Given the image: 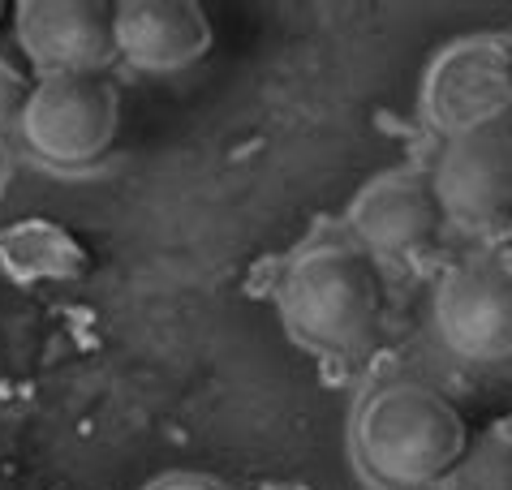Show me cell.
<instances>
[{"mask_svg":"<svg viewBox=\"0 0 512 490\" xmlns=\"http://www.w3.org/2000/svg\"><path fill=\"white\" fill-rule=\"evenodd\" d=\"M435 331L461 362L491 366L512 357V250H474L435 288Z\"/></svg>","mask_w":512,"mask_h":490,"instance_id":"3957f363","label":"cell"},{"mask_svg":"<svg viewBox=\"0 0 512 490\" xmlns=\"http://www.w3.org/2000/svg\"><path fill=\"white\" fill-rule=\"evenodd\" d=\"M431 185L444 207V220L461 228L500 220L512 207V129L491 125L461 138H444Z\"/></svg>","mask_w":512,"mask_h":490,"instance_id":"52a82bcc","label":"cell"},{"mask_svg":"<svg viewBox=\"0 0 512 490\" xmlns=\"http://www.w3.org/2000/svg\"><path fill=\"white\" fill-rule=\"evenodd\" d=\"M117 125L121 99L108 78H35L18 134L52 168H87L112 147Z\"/></svg>","mask_w":512,"mask_h":490,"instance_id":"277c9868","label":"cell"},{"mask_svg":"<svg viewBox=\"0 0 512 490\" xmlns=\"http://www.w3.org/2000/svg\"><path fill=\"white\" fill-rule=\"evenodd\" d=\"M469 430L457 405L414 379L375 387L353 417V456L383 490H422L465 456Z\"/></svg>","mask_w":512,"mask_h":490,"instance_id":"6da1fadb","label":"cell"},{"mask_svg":"<svg viewBox=\"0 0 512 490\" xmlns=\"http://www.w3.org/2000/svg\"><path fill=\"white\" fill-rule=\"evenodd\" d=\"M13 35L39 78H104L117 61L112 5L99 0H22Z\"/></svg>","mask_w":512,"mask_h":490,"instance_id":"8992f818","label":"cell"},{"mask_svg":"<svg viewBox=\"0 0 512 490\" xmlns=\"http://www.w3.org/2000/svg\"><path fill=\"white\" fill-rule=\"evenodd\" d=\"M31 91H35V82L26 78V69L13 61V56L0 52V129H9V125L22 121Z\"/></svg>","mask_w":512,"mask_h":490,"instance_id":"30bf717a","label":"cell"},{"mask_svg":"<svg viewBox=\"0 0 512 490\" xmlns=\"http://www.w3.org/2000/svg\"><path fill=\"white\" fill-rule=\"evenodd\" d=\"M422 112L435 134L461 138L504 125L512 112V52L500 39H457L431 61Z\"/></svg>","mask_w":512,"mask_h":490,"instance_id":"5b68a950","label":"cell"},{"mask_svg":"<svg viewBox=\"0 0 512 490\" xmlns=\"http://www.w3.org/2000/svg\"><path fill=\"white\" fill-rule=\"evenodd\" d=\"M444 207L435 198L431 172L396 168L366 181L349 207V233L366 254H414L431 245Z\"/></svg>","mask_w":512,"mask_h":490,"instance_id":"ba28073f","label":"cell"},{"mask_svg":"<svg viewBox=\"0 0 512 490\" xmlns=\"http://www.w3.org/2000/svg\"><path fill=\"white\" fill-rule=\"evenodd\" d=\"M151 490H211V486H203V482H194V478H168V482H160V486H151Z\"/></svg>","mask_w":512,"mask_h":490,"instance_id":"8fae6325","label":"cell"},{"mask_svg":"<svg viewBox=\"0 0 512 490\" xmlns=\"http://www.w3.org/2000/svg\"><path fill=\"white\" fill-rule=\"evenodd\" d=\"M280 314L293 336L315 349H362L383 314V280L375 258L340 241L310 245L280 280Z\"/></svg>","mask_w":512,"mask_h":490,"instance_id":"7a4b0ae2","label":"cell"},{"mask_svg":"<svg viewBox=\"0 0 512 490\" xmlns=\"http://www.w3.org/2000/svg\"><path fill=\"white\" fill-rule=\"evenodd\" d=\"M117 56L142 74H177L211 52V18L194 0H121L112 5Z\"/></svg>","mask_w":512,"mask_h":490,"instance_id":"9c48e42d","label":"cell"}]
</instances>
